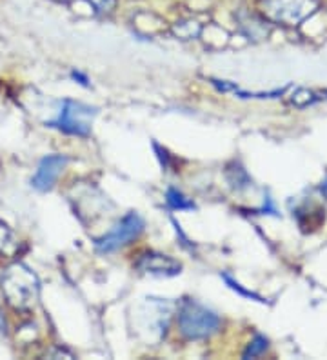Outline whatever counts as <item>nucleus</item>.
Here are the masks:
<instances>
[{
    "mask_svg": "<svg viewBox=\"0 0 327 360\" xmlns=\"http://www.w3.org/2000/svg\"><path fill=\"white\" fill-rule=\"evenodd\" d=\"M71 77H73V80H79V84H82V86H89V80H87V77L82 75L80 71H71Z\"/></svg>",
    "mask_w": 327,
    "mask_h": 360,
    "instance_id": "10",
    "label": "nucleus"
},
{
    "mask_svg": "<svg viewBox=\"0 0 327 360\" xmlns=\"http://www.w3.org/2000/svg\"><path fill=\"white\" fill-rule=\"evenodd\" d=\"M314 8L316 0H266L269 17L286 24L300 22Z\"/></svg>",
    "mask_w": 327,
    "mask_h": 360,
    "instance_id": "4",
    "label": "nucleus"
},
{
    "mask_svg": "<svg viewBox=\"0 0 327 360\" xmlns=\"http://www.w3.org/2000/svg\"><path fill=\"white\" fill-rule=\"evenodd\" d=\"M322 193L327 195V180H326V182H323V186H322Z\"/></svg>",
    "mask_w": 327,
    "mask_h": 360,
    "instance_id": "11",
    "label": "nucleus"
},
{
    "mask_svg": "<svg viewBox=\"0 0 327 360\" xmlns=\"http://www.w3.org/2000/svg\"><path fill=\"white\" fill-rule=\"evenodd\" d=\"M166 202L171 210L174 211H189V210H196L195 202L189 200L188 197L184 193H180L179 189L169 188L167 189V195H166Z\"/></svg>",
    "mask_w": 327,
    "mask_h": 360,
    "instance_id": "7",
    "label": "nucleus"
},
{
    "mask_svg": "<svg viewBox=\"0 0 327 360\" xmlns=\"http://www.w3.org/2000/svg\"><path fill=\"white\" fill-rule=\"evenodd\" d=\"M179 330L188 340L207 338L220 330V316L196 300H186L179 313Z\"/></svg>",
    "mask_w": 327,
    "mask_h": 360,
    "instance_id": "1",
    "label": "nucleus"
},
{
    "mask_svg": "<svg viewBox=\"0 0 327 360\" xmlns=\"http://www.w3.org/2000/svg\"><path fill=\"white\" fill-rule=\"evenodd\" d=\"M323 95H326V98H327V91H326V93H323Z\"/></svg>",
    "mask_w": 327,
    "mask_h": 360,
    "instance_id": "12",
    "label": "nucleus"
},
{
    "mask_svg": "<svg viewBox=\"0 0 327 360\" xmlns=\"http://www.w3.org/2000/svg\"><path fill=\"white\" fill-rule=\"evenodd\" d=\"M222 278L224 281H226V284L229 285V288H231L233 291H236V293H240L242 295V297H245V299H251V300H257V302H266V300L262 299L260 295H257V293H253V291H249V290H245L244 285H240L238 282L236 281H233L231 277H229V275H227V273H222Z\"/></svg>",
    "mask_w": 327,
    "mask_h": 360,
    "instance_id": "8",
    "label": "nucleus"
},
{
    "mask_svg": "<svg viewBox=\"0 0 327 360\" xmlns=\"http://www.w3.org/2000/svg\"><path fill=\"white\" fill-rule=\"evenodd\" d=\"M95 117L96 110L91 105L75 101H64L58 117L48 126L60 129L62 133H68V135L87 136L91 133V122Z\"/></svg>",
    "mask_w": 327,
    "mask_h": 360,
    "instance_id": "2",
    "label": "nucleus"
},
{
    "mask_svg": "<svg viewBox=\"0 0 327 360\" xmlns=\"http://www.w3.org/2000/svg\"><path fill=\"white\" fill-rule=\"evenodd\" d=\"M70 162V158L65 155H48L40 160L37 167L35 176L31 179V186L39 191H49L55 186L58 175L62 173L65 166Z\"/></svg>",
    "mask_w": 327,
    "mask_h": 360,
    "instance_id": "5",
    "label": "nucleus"
},
{
    "mask_svg": "<svg viewBox=\"0 0 327 360\" xmlns=\"http://www.w3.org/2000/svg\"><path fill=\"white\" fill-rule=\"evenodd\" d=\"M136 268L144 273H151V275H158V277H174L179 275L182 266L174 259L167 255H160V253H146L139 259Z\"/></svg>",
    "mask_w": 327,
    "mask_h": 360,
    "instance_id": "6",
    "label": "nucleus"
},
{
    "mask_svg": "<svg viewBox=\"0 0 327 360\" xmlns=\"http://www.w3.org/2000/svg\"><path fill=\"white\" fill-rule=\"evenodd\" d=\"M142 231H144V219L135 211H131L111 231L96 238L95 248L101 253H111V251H117L118 248L126 246L127 242L139 237Z\"/></svg>",
    "mask_w": 327,
    "mask_h": 360,
    "instance_id": "3",
    "label": "nucleus"
},
{
    "mask_svg": "<svg viewBox=\"0 0 327 360\" xmlns=\"http://www.w3.org/2000/svg\"><path fill=\"white\" fill-rule=\"evenodd\" d=\"M267 349V338L262 337V335H257L253 338V342L249 344L248 349L244 352V359H251V356H257L260 353H264Z\"/></svg>",
    "mask_w": 327,
    "mask_h": 360,
    "instance_id": "9",
    "label": "nucleus"
}]
</instances>
